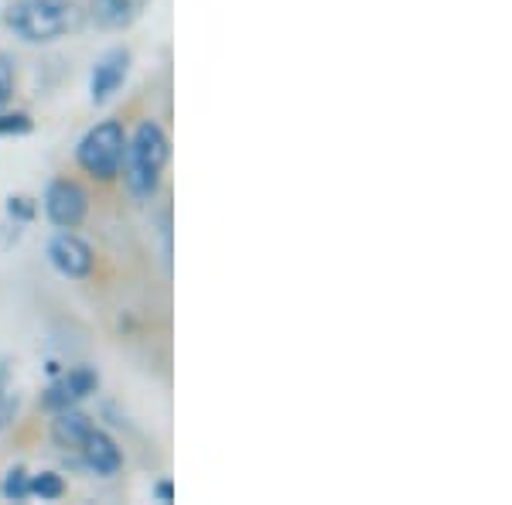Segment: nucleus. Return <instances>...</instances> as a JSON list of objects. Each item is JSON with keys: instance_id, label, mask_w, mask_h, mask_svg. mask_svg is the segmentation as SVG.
Segmentation results:
<instances>
[{"instance_id": "obj_1", "label": "nucleus", "mask_w": 512, "mask_h": 505, "mask_svg": "<svg viewBox=\"0 0 512 505\" xmlns=\"http://www.w3.org/2000/svg\"><path fill=\"white\" fill-rule=\"evenodd\" d=\"M7 28L24 41H55L82 24V11L72 0H14L4 14Z\"/></svg>"}, {"instance_id": "obj_2", "label": "nucleus", "mask_w": 512, "mask_h": 505, "mask_svg": "<svg viewBox=\"0 0 512 505\" xmlns=\"http://www.w3.org/2000/svg\"><path fill=\"white\" fill-rule=\"evenodd\" d=\"M168 164V137L158 123H140L134 140H127V154H123V175L134 195H154L161 181V171Z\"/></svg>"}, {"instance_id": "obj_3", "label": "nucleus", "mask_w": 512, "mask_h": 505, "mask_svg": "<svg viewBox=\"0 0 512 505\" xmlns=\"http://www.w3.org/2000/svg\"><path fill=\"white\" fill-rule=\"evenodd\" d=\"M123 154H127V134H123V127L117 120L96 123V127L79 140L82 171L99 181H110L120 175Z\"/></svg>"}, {"instance_id": "obj_4", "label": "nucleus", "mask_w": 512, "mask_h": 505, "mask_svg": "<svg viewBox=\"0 0 512 505\" xmlns=\"http://www.w3.org/2000/svg\"><path fill=\"white\" fill-rule=\"evenodd\" d=\"M86 209H89V198L76 181L62 178V181H52V185H48L45 212L59 229H76L79 222L86 219Z\"/></svg>"}, {"instance_id": "obj_5", "label": "nucleus", "mask_w": 512, "mask_h": 505, "mask_svg": "<svg viewBox=\"0 0 512 505\" xmlns=\"http://www.w3.org/2000/svg\"><path fill=\"white\" fill-rule=\"evenodd\" d=\"M96 386H99V376L89 366H79V369H72L69 376H62V379H55L52 386H48V393H45V407L48 410H69V407H76L79 400H86L89 393H96Z\"/></svg>"}, {"instance_id": "obj_6", "label": "nucleus", "mask_w": 512, "mask_h": 505, "mask_svg": "<svg viewBox=\"0 0 512 505\" xmlns=\"http://www.w3.org/2000/svg\"><path fill=\"white\" fill-rule=\"evenodd\" d=\"M48 263H52L62 277H86V273L93 270V250H89L79 236L59 233L48 243Z\"/></svg>"}, {"instance_id": "obj_7", "label": "nucleus", "mask_w": 512, "mask_h": 505, "mask_svg": "<svg viewBox=\"0 0 512 505\" xmlns=\"http://www.w3.org/2000/svg\"><path fill=\"white\" fill-rule=\"evenodd\" d=\"M76 451H79L82 465H86L89 471H93V475H103V478L117 475L120 465H123L117 441H113L110 434H103V430H99V427H93L86 437H82V444L76 447Z\"/></svg>"}, {"instance_id": "obj_8", "label": "nucleus", "mask_w": 512, "mask_h": 505, "mask_svg": "<svg viewBox=\"0 0 512 505\" xmlns=\"http://www.w3.org/2000/svg\"><path fill=\"white\" fill-rule=\"evenodd\" d=\"M130 72V52L127 48H113V52H106L103 59L96 62L93 69V79H89V96H93V103H106L117 89L123 86V79H127Z\"/></svg>"}, {"instance_id": "obj_9", "label": "nucleus", "mask_w": 512, "mask_h": 505, "mask_svg": "<svg viewBox=\"0 0 512 505\" xmlns=\"http://www.w3.org/2000/svg\"><path fill=\"white\" fill-rule=\"evenodd\" d=\"M147 4H151V0H93V4H89V18L106 31H120V28H130V24L144 14Z\"/></svg>"}, {"instance_id": "obj_10", "label": "nucleus", "mask_w": 512, "mask_h": 505, "mask_svg": "<svg viewBox=\"0 0 512 505\" xmlns=\"http://www.w3.org/2000/svg\"><path fill=\"white\" fill-rule=\"evenodd\" d=\"M93 430V420L86 417V413H79V410H59V417H55V424H52V437H55V444L65 447V451H76V447L82 444V437Z\"/></svg>"}, {"instance_id": "obj_11", "label": "nucleus", "mask_w": 512, "mask_h": 505, "mask_svg": "<svg viewBox=\"0 0 512 505\" xmlns=\"http://www.w3.org/2000/svg\"><path fill=\"white\" fill-rule=\"evenodd\" d=\"M18 413V396H14V376H11V362L0 359V430L14 420Z\"/></svg>"}, {"instance_id": "obj_12", "label": "nucleus", "mask_w": 512, "mask_h": 505, "mask_svg": "<svg viewBox=\"0 0 512 505\" xmlns=\"http://www.w3.org/2000/svg\"><path fill=\"white\" fill-rule=\"evenodd\" d=\"M28 492L35 495V499H62V492H65V482L55 471H41V475H31V482H28Z\"/></svg>"}, {"instance_id": "obj_13", "label": "nucleus", "mask_w": 512, "mask_h": 505, "mask_svg": "<svg viewBox=\"0 0 512 505\" xmlns=\"http://www.w3.org/2000/svg\"><path fill=\"white\" fill-rule=\"evenodd\" d=\"M28 482H31V475H28V471H24L21 465H18V468H11V471H7V478H4V485H0V495H4L7 502H24V499H31Z\"/></svg>"}, {"instance_id": "obj_14", "label": "nucleus", "mask_w": 512, "mask_h": 505, "mask_svg": "<svg viewBox=\"0 0 512 505\" xmlns=\"http://www.w3.org/2000/svg\"><path fill=\"white\" fill-rule=\"evenodd\" d=\"M31 130V120L24 113H4L0 117V137H18V134H28Z\"/></svg>"}, {"instance_id": "obj_15", "label": "nucleus", "mask_w": 512, "mask_h": 505, "mask_svg": "<svg viewBox=\"0 0 512 505\" xmlns=\"http://www.w3.org/2000/svg\"><path fill=\"white\" fill-rule=\"evenodd\" d=\"M11 96H14V65L0 55V103H7Z\"/></svg>"}, {"instance_id": "obj_16", "label": "nucleus", "mask_w": 512, "mask_h": 505, "mask_svg": "<svg viewBox=\"0 0 512 505\" xmlns=\"http://www.w3.org/2000/svg\"><path fill=\"white\" fill-rule=\"evenodd\" d=\"M11 215H18V219H31L35 215V205H31V198H24V195H18V198H11Z\"/></svg>"}, {"instance_id": "obj_17", "label": "nucleus", "mask_w": 512, "mask_h": 505, "mask_svg": "<svg viewBox=\"0 0 512 505\" xmlns=\"http://www.w3.org/2000/svg\"><path fill=\"white\" fill-rule=\"evenodd\" d=\"M154 499H158V502H171V499H175V488H171V482H158V485H154Z\"/></svg>"}]
</instances>
